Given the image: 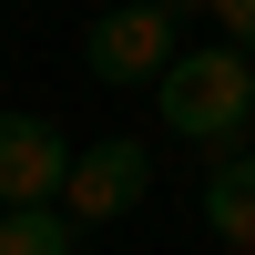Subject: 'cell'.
Returning <instances> with one entry per match:
<instances>
[{
  "label": "cell",
  "mask_w": 255,
  "mask_h": 255,
  "mask_svg": "<svg viewBox=\"0 0 255 255\" xmlns=\"http://www.w3.org/2000/svg\"><path fill=\"white\" fill-rule=\"evenodd\" d=\"M153 102H163V133H184V143H245V123H255V61L245 51H184L174 72L153 82Z\"/></svg>",
  "instance_id": "cell-1"
},
{
  "label": "cell",
  "mask_w": 255,
  "mask_h": 255,
  "mask_svg": "<svg viewBox=\"0 0 255 255\" xmlns=\"http://www.w3.org/2000/svg\"><path fill=\"white\" fill-rule=\"evenodd\" d=\"M143 194H153V153H143L133 133H113V143H82V153H72L61 215H72V225H113V215H133Z\"/></svg>",
  "instance_id": "cell-2"
},
{
  "label": "cell",
  "mask_w": 255,
  "mask_h": 255,
  "mask_svg": "<svg viewBox=\"0 0 255 255\" xmlns=\"http://www.w3.org/2000/svg\"><path fill=\"white\" fill-rule=\"evenodd\" d=\"M82 61H92V82H163L174 72V10H102L92 31H82Z\"/></svg>",
  "instance_id": "cell-3"
},
{
  "label": "cell",
  "mask_w": 255,
  "mask_h": 255,
  "mask_svg": "<svg viewBox=\"0 0 255 255\" xmlns=\"http://www.w3.org/2000/svg\"><path fill=\"white\" fill-rule=\"evenodd\" d=\"M72 153L82 143H61V123L41 113H0V204H61V184H72Z\"/></svg>",
  "instance_id": "cell-4"
},
{
  "label": "cell",
  "mask_w": 255,
  "mask_h": 255,
  "mask_svg": "<svg viewBox=\"0 0 255 255\" xmlns=\"http://www.w3.org/2000/svg\"><path fill=\"white\" fill-rule=\"evenodd\" d=\"M204 225L235 255H255V153H225L215 174H204Z\"/></svg>",
  "instance_id": "cell-5"
},
{
  "label": "cell",
  "mask_w": 255,
  "mask_h": 255,
  "mask_svg": "<svg viewBox=\"0 0 255 255\" xmlns=\"http://www.w3.org/2000/svg\"><path fill=\"white\" fill-rule=\"evenodd\" d=\"M82 225L61 215V204H20V215H0V255H72Z\"/></svg>",
  "instance_id": "cell-6"
},
{
  "label": "cell",
  "mask_w": 255,
  "mask_h": 255,
  "mask_svg": "<svg viewBox=\"0 0 255 255\" xmlns=\"http://www.w3.org/2000/svg\"><path fill=\"white\" fill-rule=\"evenodd\" d=\"M204 10L225 20V51H245V61H255V0H204Z\"/></svg>",
  "instance_id": "cell-7"
},
{
  "label": "cell",
  "mask_w": 255,
  "mask_h": 255,
  "mask_svg": "<svg viewBox=\"0 0 255 255\" xmlns=\"http://www.w3.org/2000/svg\"><path fill=\"white\" fill-rule=\"evenodd\" d=\"M113 10H184V0H113Z\"/></svg>",
  "instance_id": "cell-8"
}]
</instances>
